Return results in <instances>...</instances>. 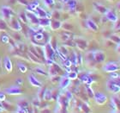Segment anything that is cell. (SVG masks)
I'll return each mask as SVG.
<instances>
[{
	"label": "cell",
	"instance_id": "6da1fadb",
	"mask_svg": "<svg viewBox=\"0 0 120 113\" xmlns=\"http://www.w3.org/2000/svg\"><path fill=\"white\" fill-rule=\"evenodd\" d=\"M43 50H44V56H45V60H52L55 61L56 56H57V53H56V49L53 48L52 44L49 42L47 43H45V45L43 46Z\"/></svg>",
	"mask_w": 120,
	"mask_h": 113
},
{
	"label": "cell",
	"instance_id": "7a4b0ae2",
	"mask_svg": "<svg viewBox=\"0 0 120 113\" xmlns=\"http://www.w3.org/2000/svg\"><path fill=\"white\" fill-rule=\"evenodd\" d=\"M48 75L49 76H54V75H60L63 73V69L61 68L58 64L56 63V61H53L51 65L48 66Z\"/></svg>",
	"mask_w": 120,
	"mask_h": 113
},
{
	"label": "cell",
	"instance_id": "3957f363",
	"mask_svg": "<svg viewBox=\"0 0 120 113\" xmlns=\"http://www.w3.org/2000/svg\"><path fill=\"white\" fill-rule=\"evenodd\" d=\"M1 15L5 21H10L14 17V10L9 6H3L1 8Z\"/></svg>",
	"mask_w": 120,
	"mask_h": 113
},
{
	"label": "cell",
	"instance_id": "277c9868",
	"mask_svg": "<svg viewBox=\"0 0 120 113\" xmlns=\"http://www.w3.org/2000/svg\"><path fill=\"white\" fill-rule=\"evenodd\" d=\"M4 92L10 96H19L23 94V91L22 90L21 86H18V85H11V86L5 89Z\"/></svg>",
	"mask_w": 120,
	"mask_h": 113
},
{
	"label": "cell",
	"instance_id": "5b68a950",
	"mask_svg": "<svg viewBox=\"0 0 120 113\" xmlns=\"http://www.w3.org/2000/svg\"><path fill=\"white\" fill-rule=\"evenodd\" d=\"M103 70L107 73H113V72H118L119 70V66L115 61H110V62H107L106 64L104 65Z\"/></svg>",
	"mask_w": 120,
	"mask_h": 113
},
{
	"label": "cell",
	"instance_id": "8992f818",
	"mask_svg": "<svg viewBox=\"0 0 120 113\" xmlns=\"http://www.w3.org/2000/svg\"><path fill=\"white\" fill-rule=\"evenodd\" d=\"M74 42H75V47L81 51H85L88 47V41L82 37L75 38V39H74Z\"/></svg>",
	"mask_w": 120,
	"mask_h": 113
},
{
	"label": "cell",
	"instance_id": "52a82bcc",
	"mask_svg": "<svg viewBox=\"0 0 120 113\" xmlns=\"http://www.w3.org/2000/svg\"><path fill=\"white\" fill-rule=\"evenodd\" d=\"M106 89L112 94H118L120 92V86L114 82L112 80H109L106 82Z\"/></svg>",
	"mask_w": 120,
	"mask_h": 113
},
{
	"label": "cell",
	"instance_id": "ba28073f",
	"mask_svg": "<svg viewBox=\"0 0 120 113\" xmlns=\"http://www.w3.org/2000/svg\"><path fill=\"white\" fill-rule=\"evenodd\" d=\"M94 98L95 103L99 105H104L105 104H106L107 102V96L105 95L104 93L102 92H94Z\"/></svg>",
	"mask_w": 120,
	"mask_h": 113
},
{
	"label": "cell",
	"instance_id": "9c48e42d",
	"mask_svg": "<svg viewBox=\"0 0 120 113\" xmlns=\"http://www.w3.org/2000/svg\"><path fill=\"white\" fill-rule=\"evenodd\" d=\"M110 105L112 108V112H120V99L117 94H114V96L111 98Z\"/></svg>",
	"mask_w": 120,
	"mask_h": 113
},
{
	"label": "cell",
	"instance_id": "30bf717a",
	"mask_svg": "<svg viewBox=\"0 0 120 113\" xmlns=\"http://www.w3.org/2000/svg\"><path fill=\"white\" fill-rule=\"evenodd\" d=\"M93 56H94V60L96 64H100V63L104 62L105 60V58H106L105 52L100 50L94 51L93 52Z\"/></svg>",
	"mask_w": 120,
	"mask_h": 113
},
{
	"label": "cell",
	"instance_id": "8fae6325",
	"mask_svg": "<svg viewBox=\"0 0 120 113\" xmlns=\"http://www.w3.org/2000/svg\"><path fill=\"white\" fill-rule=\"evenodd\" d=\"M26 13V17H27V21L30 24H32L34 26H38L39 25V17H38L36 14L34 12H30V11H25Z\"/></svg>",
	"mask_w": 120,
	"mask_h": 113
},
{
	"label": "cell",
	"instance_id": "7c38bea8",
	"mask_svg": "<svg viewBox=\"0 0 120 113\" xmlns=\"http://www.w3.org/2000/svg\"><path fill=\"white\" fill-rule=\"evenodd\" d=\"M28 106H29V103H28V100L21 99V100H19V102H18V104H17V110H16V112H22V113L28 112Z\"/></svg>",
	"mask_w": 120,
	"mask_h": 113
},
{
	"label": "cell",
	"instance_id": "4fadbf2b",
	"mask_svg": "<svg viewBox=\"0 0 120 113\" xmlns=\"http://www.w3.org/2000/svg\"><path fill=\"white\" fill-rule=\"evenodd\" d=\"M75 34H73L71 31H67V30H64L63 32L59 34V37L63 42H67L70 40H74L75 39Z\"/></svg>",
	"mask_w": 120,
	"mask_h": 113
},
{
	"label": "cell",
	"instance_id": "5bb4252c",
	"mask_svg": "<svg viewBox=\"0 0 120 113\" xmlns=\"http://www.w3.org/2000/svg\"><path fill=\"white\" fill-rule=\"evenodd\" d=\"M105 17L107 19V21L112 22V23H115L116 21L118 19V17L117 15V13L115 12V10H111V9H108L107 11L105 12Z\"/></svg>",
	"mask_w": 120,
	"mask_h": 113
},
{
	"label": "cell",
	"instance_id": "9a60e30c",
	"mask_svg": "<svg viewBox=\"0 0 120 113\" xmlns=\"http://www.w3.org/2000/svg\"><path fill=\"white\" fill-rule=\"evenodd\" d=\"M10 22V27L11 29L15 31V32H20V31H22V24H21L20 21L17 20V19L13 18V19H11Z\"/></svg>",
	"mask_w": 120,
	"mask_h": 113
},
{
	"label": "cell",
	"instance_id": "2e32d148",
	"mask_svg": "<svg viewBox=\"0 0 120 113\" xmlns=\"http://www.w3.org/2000/svg\"><path fill=\"white\" fill-rule=\"evenodd\" d=\"M34 13L36 14L39 18H43V17H48L52 19V13L47 12L46 10H45L43 8L41 7H38L36 9V10L34 11Z\"/></svg>",
	"mask_w": 120,
	"mask_h": 113
},
{
	"label": "cell",
	"instance_id": "e0dca14e",
	"mask_svg": "<svg viewBox=\"0 0 120 113\" xmlns=\"http://www.w3.org/2000/svg\"><path fill=\"white\" fill-rule=\"evenodd\" d=\"M70 83H71V80L68 78L66 75H63L60 79L59 81V87L61 90H65L68 86H70Z\"/></svg>",
	"mask_w": 120,
	"mask_h": 113
},
{
	"label": "cell",
	"instance_id": "ac0fdd59",
	"mask_svg": "<svg viewBox=\"0 0 120 113\" xmlns=\"http://www.w3.org/2000/svg\"><path fill=\"white\" fill-rule=\"evenodd\" d=\"M81 82L84 83L85 85H92L94 82V80L92 78V76L88 74V73H83L79 77Z\"/></svg>",
	"mask_w": 120,
	"mask_h": 113
},
{
	"label": "cell",
	"instance_id": "d6986e66",
	"mask_svg": "<svg viewBox=\"0 0 120 113\" xmlns=\"http://www.w3.org/2000/svg\"><path fill=\"white\" fill-rule=\"evenodd\" d=\"M28 81H29V83L31 84V85L34 86V87L40 88L42 86V83H41L34 74H29V75H28Z\"/></svg>",
	"mask_w": 120,
	"mask_h": 113
},
{
	"label": "cell",
	"instance_id": "ffe728a7",
	"mask_svg": "<svg viewBox=\"0 0 120 113\" xmlns=\"http://www.w3.org/2000/svg\"><path fill=\"white\" fill-rule=\"evenodd\" d=\"M86 25H87V27H88L91 31H93V32H97L98 30H99V26H98V24L95 23L94 20L90 19V18H88V19L86 20Z\"/></svg>",
	"mask_w": 120,
	"mask_h": 113
},
{
	"label": "cell",
	"instance_id": "44dd1931",
	"mask_svg": "<svg viewBox=\"0 0 120 113\" xmlns=\"http://www.w3.org/2000/svg\"><path fill=\"white\" fill-rule=\"evenodd\" d=\"M75 57H74V63L73 65L75 67H81L83 64V57L80 52H74Z\"/></svg>",
	"mask_w": 120,
	"mask_h": 113
},
{
	"label": "cell",
	"instance_id": "7402d4cb",
	"mask_svg": "<svg viewBox=\"0 0 120 113\" xmlns=\"http://www.w3.org/2000/svg\"><path fill=\"white\" fill-rule=\"evenodd\" d=\"M4 67L8 73H10L12 72L13 70V63L10 60V58L9 56H6V57L4 59Z\"/></svg>",
	"mask_w": 120,
	"mask_h": 113
},
{
	"label": "cell",
	"instance_id": "603a6c76",
	"mask_svg": "<svg viewBox=\"0 0 120 113\" xmlns=\"http://www.w3.org/2000/svg\"><path fill=\"white\" fill-rule=\"evenodd\" d=\"M93 5H94V10H96L98 13L101 14V15H105V12H106V11H107V10H108L105 6H104V5L101 4H99V3L94 2V4H93Z\"/></svg>",
	"mask_w": 120,
	"mask_h": 113
},
{
	"label": "cell",
	"instance_id": "cb8c5ba5",
	"mask_svg": "<svg viewBox=\"0 0 120 113\" xmlns=\"http://www.w3.org/2000/svg\"><path fill=\"white\" fill-rule=\"evenodd\" d=\"M62 22L58 19H51L50 27L52 30H58L62 28Z\"/></svg>",
	"mask_w": 120,
	"mask_h": 113
},
{
	"label": "cell",
	"instance_id": "d4e9b609",
	"mask_svg": "<svg viewBox=\"0 0 120 113\" xmlns=\"http://www.w3.org/2000/svg\"><path fill=\"white\" fill-rule=\"evenodd\" d=\"M38 7H40V2L38 0H35V1H33V2L29 3L28 4V6H26V11L34 12Z\"/></svg>",
	"mask_w": 120,
	"mask_h": 113
},
{
	"label": "cell",
	"instance_id": "484cf974",
	"mask_svg": "<svg viewBox=\"0 0 120 113\" xmlns=\"http://www.w3.org/2000/svg\"><path fill=\"white\" fill-rule=\"evenodd\" d=\"M85 60L86 62L89 67H94V66L96 64L94 60V56H93V52H88V53L86 54L85 55Z\"/></svg>",
	"mask_w": 120,
	"mask_h": 113
},
{
	"label": "cell",
	"instance_id": "4316f807",
	"mask_svg": "<svg viewBox=\"0 0 120 113\" xmlns=\"http://www.w3.org/2000/svg\"><path fill=\"white\" fill-rule=\"evenodd\" d=\"M77 4H78L76 0H69V1L66 3V5H67L68 9H69V10L71 11V12L75 11V9H76Z\"/></svg>",
	"mask_w": 120,
	"mask_h": 113
},
{
	"label": "cell",
	"instance_id": "83f0119b",
	"mask_svg": "<svg viewBox=\"0 0 120 113\" xmlns=\"http://www.w3.org/2000/svg\"><path fill=\"white\" fill-rule=\"evenodd\" d=\"M50 23H51V18L48 17H43V18H39V26L40 27H48L50 26Z\"/></svg>",
	"mask_w": 120,
	"mask_h": 113
},
{
	"label": "cell",
	"instance_id": "f1b7e54d",
	"mask_svg": "<svg viewBox=\"0 0 120 113\" xmlns=\"http://www.w3.org/2000/svg\"><path fill=\"white\" fill-rule=\"evenodd\" d=\"M85 92H86V95L88 96V98H94V90H93V88L91 87V85H85Z\"/></svg>",
	"mask_w": 120,
	"mask_h": 113
},
{
	"label": "cell",
	"instance_id": "f546056e",
	"mask_svg": "<svg viewBox=\"0 0 120 113\" xmlns=\"http://www.w3.org/2000/svg\"><path fill=\"white\" fill-rule=\"evenodd\" d=\"M66 76L70 79V80H75L78 78V72L75 70H71L70 72H68Z\"/></svg>",
	"mask_w": 120,
	"mask_h": 113
},
{
	"label": "cell",
	"instance_id": "4dcf8cb0",
	"mask_svg": "<svg viewBox=\"0 0 120 113\" xmlns=\"http://www.w3.org/2000/svg\"><path fill=\"white\" fill-rule=\"evenodd\" d=\"M109 40L111 42H112L114 44H120V36L118 35H116V34H113V35H110L109 36Z\"/></svg>",
	"mask_w": 120,
	"mask_h": 113
},
{
	"label": "cell",
	"instance_id": "1f68e13d",
	"mask_svg": "<svg viewBox=\"0 0 120 113\" xmlns=\"http://www.w3.org/2000/svg\"><path fill=\"white\" fill-rule=\"evenodd\" d=\"M43 99L45 101H52V91L49 89H45V92H44V96H43Z\"/></svg>",
	"mask_w": 120,
	"mask_h": 113
},
{
	"label": "cell",
	"instance_id": "d6a6232c",
	"mask_svg": "<svg viewBox=\"0 0 120 113\" xmlns=\"http://www.w3.org/2000/svg\"><path fill=\"white\" fill-rule=\"evenodd\" d=\"M28 57H29V59L31 60H32L33 62L37 63V64H41V63H42V60H40V59H39L38 57H36L35 55H34V54H33L32 53L28 52Z\"/></svg>",
	"mask_w": 120,
	"mask_h": 113
},
{
	"label": "cell",
	"instance_id": "836d02e7",
	"mask_svg": "<svg viewBox=\"0 0 120 113\" xmlns=\"http://www.w3.org/2000/svg\"><path fill=\"white\" fill-rule=\"evenodd\" d=\"M8 27L9 26H8L7 21L1 18L0 19V31H6L8 29Z\"/></svg>",
	"mask_w": 120,
	"mask_h": 113
},
{
	"label": "cell",
	"instance_id": "e575fe53",
	"mask_svg": "<svg viewBox=\"0 0 120 113\" xmlns=\"http://www.w3.org/2000/svg\"><path fill=\"white\" fill-rule=\"evenodd\" d=\"M0 41L4 44H7V43H9L10 42V38L9 36V35H7V34H3L0 36Z\"/></svg>",
	"mask_w": 120,
	"mask_h": 113
},
{
	"label": "cell",
	"instance_id": "d590c367",
	"mask_svg": "<svg viewBox=\"0 0 120 113\" xmlns=\"http://www.w3.org/2000/svg\"><path fill=\"white\" fill-rule=\"evenodd\" d=\"M17 67H18L19 71H20L22 73H27V71H28V67H27V66H26L25 64H23V63H22V62H18Z\"/></svg>",
	"mask_w": 120,
	"mask_h": 113
},
{
	"label": "cell",
	"instance_id": "8d00e7d4",
	"mask_svg": "<svg viewBox=\"0 0 120 113\" xmlns=\"http://www.w3.org/2000/svg\"><path fill=\"white\" fill-rule=\"evenodd\" d=\"M34 71H35V73H38V74H40V75L48 76V73H46V72H45L42 67H35Z\"/></svg>",
	"mask_w": 120,
	"mask_h": 113
},
{
	"label": "cell",
	"instance_id": "74e56055",
	"mask_svg": "<svg viewBox=\"0 0 120 113\" xmlns=\"http://www.w3.org/2000/svg\"><path fill=\"white\" fill-rule=\"evenodd\" d=\"M63 65H64V68H69V67H71L73 65L72 61H71V60H70V58H66L65 60H63Z\"/></svg>",
	"mask_w": 120,
	"mask_h": 113
},
{
	"label": "cell",
	"instance_id": "f35d334b",
	"mask_svg": "<svg viewBox=\"0 0 120 113\" xmlns=\"http://www.w3.org/2000/svg\"><path fill=\"white\" fill-rule=\"evenodd\" d=\"M62 29H64V30H67V31H72L73 29H74V26L71 23H62Z\"/></svg>",
	"mask_w": 120,
	"mask_h": 113
},
{
	"label": "cell",
	"instance_id": "ab89813d",
	"mask_svg": "<svg viewBox=\"0 0 120 113\" xmlns=\"http://www.w3.org/2000/svg\"><path fill=\"white\" fill-rule=\"evenodd\" d=\"M113 30L116 31V32L120 33V18H118V20L114 23V25H113Z\"/></svg>",
	"mask_w": 120,
	"mask_h": 113
},
{
	"label": "cell",
	"instance_id": "60d3db41",
	"mask_svg": "<svg viewBox=\"0 0 120 113\" xmlns=\"http://www.w3.org/2000/svg\"><path fill=\"white\" fill-rule=\"evenodd\" d=\"M43 2H44L45 6H47L49 8L53 7L55 5V0H43Z\"/></svg>",
	"mask_w": 120,
	"mask_h": 113
},
{
	"label": "cell",
	"instance_id": "b9f144b4",
	"mask_svg": "<svg viewBox=\"0 0 120 113\" xmlns=\"http://www.w3.org/2000/svg\"><path fill=\"white\" fill-rule=\"evenodd\" d=\"M64 95H65V97L68 98V100L70 101V102L74 98V97H73V93L71 92L70 91H66V92H64Z\"/></svg>",
	"mask_w": 120,
	"mask_h": 113
},
{
	"label": "cell",
	"instance_id": "7bdbcfd3",
	"mask_svg": "<svg viewBox=\"0 0 120 113\" xmlns=\"http://www.w3.org/2000/svg\"><path fill=\"white\" fill-rule=\"evenodd\" d=\"M19 20H20V22L22 21L23 23H27V17H26V13L23 12V13H21L20 15H19Z\"/></svg>",
	"mask_w": 120,
	"mask_h": 113
},
{
	"label": "cell",
	"instance_id": "ee69618b",
	"mask_svg": "<svg viewBox=\"0 0 120 113\" xmlns=\"http://www.w3.org/2000/svg\"><path fill=\"white\" fill-rule=\"evenodd\" d=\"M50 78H51V80H52V83H56V82H58V81H60L61 76H60V75L50 76Z\"/></svg>",
	"mask_w": 120,
	"mask_h": 113
},
{
	"label": "cell",
	"instance_id": "f6af8a7d",
	"mask_svg": "<svg viewBox=\"0 0 120 113\" xmlns=\"http://www.w3.org/2000/svg\"><path fill=\"white\" fill-rule=\"evenodd\" d=\"M16 2L18 4H20L21 5H23V6H28V4H29L28 0H16Z\"/></svg>",
	"mask_w": 120,
	"mask_h": 113
},
{
	"label": "cell",
	"instance_id": "bcb514c9",
	"mask_svg": "<svg viewBox=\"0 0 120 113\" xmlns=\"http://www.w3.org/2000/svg\"><path fill=\"white\" fill-rule=\"evenodd\" d=\"M111 80H112L114 82H115L117 85H118L120 86V74H118L116 78H114V79H111Z\"/></svg>",
	"mask_w": 120,
	"mask_h": 113
},
{
	"label": "cell",
	"instance_id": "7dc6e473",
	"mask_svg": "<svg viewBox=\"0 0 120 113\" xmlns=\"http://www.w3.org/2000/svg\"><path fill=\"white\" fill-rule=\"evenodd\" d=\"M6 100V94L4 92H0V101L4 102Z\"/></svg>",
	"mask_w": 120,
	"mask_h": 113
},
{
	"label": "cell",
	"instance_id": "c3c4849f",
	"mask_svg": "<svg viewBox=\"0 0 120 113\" xmlns=\"http://www.w3.org/2000/svg\"><path fill=\"white\" fill-rule=\"evenodd\" d=\"M15 84H16V85H18V86H21V85L23 84V80L22 79H17V80H15Z\"/></svg>",
	"mask_w": 120,
	"mask_h": 113
},
{
	"label": "cell",
	"instance_id": "681fc988",
	"mask_svg": "<svg viewBox=\"0 0 120 113\" xmlns=\"http://www.w3.org/2000/svg\"><path fill=\"white\" fill-rule=\"evenodd\" d=\"M116 51H117L118 54H120V44L118 45V47H117V48H116Z\"/></svg>",
	"mask_w": 120,
	"mask_h": 113
},
{
	"label": "cell",
	"instance_id": "f907efd6",
	"mask_svg": "<svg viewBox=\"0 0 120 113\" xmlns=\"http://www.w3.org/2000/svg\"><path fill=\"white\" fill-rule=\"evenodd\" d=\"M117 9L118 10V11H120V2H118L117 4Z\"/></svg>",
	"mask_w": 120,
	"mask_h": 113
},
{
	"label": "cell",
	"instance_id": "816d5d0a",
	"mask_svg": "<svg viewBox=\"0 0 120 113\" xmlns=\"http://www.w3.org/2000/svg\"><path fill=\"white\" fill-rule=\"evenodd\" d=\"M59 1L62 3V4H66V3H67L69 0H59Z\"/></svg>",
	"mask_w": 120,
	"mask_h": 113
},
{
	"label": "cell",
	"instance_id": "f5cc1de1",
	"mask_svg": "<svg viewBox=\"0 0 120 113\" xmlns=\"http://www.w3.org/2000/svg\"><path fill=\"white\" fill-rule=\"evenodd\" d=\"M4 111V107H2V106H0V112H2V111Z\"/></svg>",
	"mask_w": 120,
	"mask_h": 113
},
{
	"label": "cell",
	"instance_id": "db71d44e",
	"mask_svg": "<svg viewBox=\"0 0 120 113\" xmlns=\"http://www.w3.org/2000/svg\"><path fill=\"white\" fill-rule=\"evenodd\" d=\"M108 1H110V2H115L116 0H108Z\"/></svg>",
	"mask_w": 120,
	"mask_h": 113
},
{
	"label": "cell",
	"instance_id": "11a10c76",
	"mask_svg": "<svg viewBox=\"0 0 120 113\" xmlns=\"http://www.w3.org/2000/svg\"><path fill=\"white\" fill-rule=\"evenodd\" d=\"M118 98H119V99H120V95H118Z\"/></svg>",
	"mask_w": 120,
	"mask_h": 113
}]
</instances>
